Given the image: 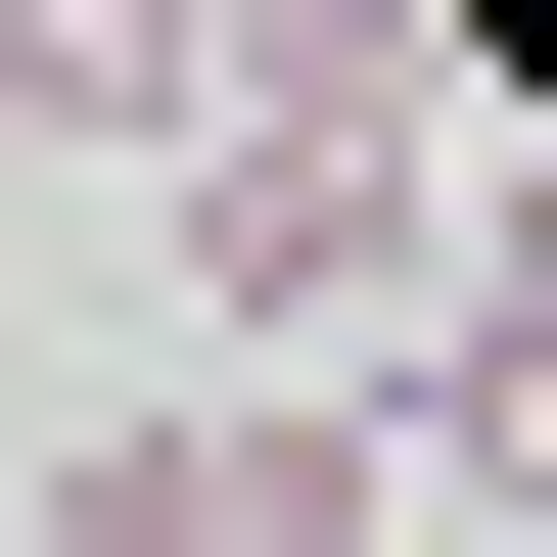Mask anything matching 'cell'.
<instances>
[{"mask_svg": "<svg viewBox=\"0 0 557 557\" xmlns=\"http://www.w3.org/2000/svg\"><path fill=\"white\" fill-rule=\"evenodd\" d=\"M418 278H465V139H418V47H372V0H233V94H186V325L372 372Z\"/></svg>", "mask_w": 557, "mask_h": 557, "instance_id": "cell-1", "label": "cell"}, {"mask_svg": "<svg viewBox=\"0 0 557 557\" xmlns=\"http://www.w3.org/2000/svg\"><path fill=\"white\" fill-rule=\"evenodd\" d=\"M186 557H418V465H372V372H325V418H186Z\"/></svg>", "mask_w": 557, "mask_h": 557, "instance_id": "cell-2", "label": "cell"}, {"mask_svg": "<svg viewBox=\"0 0 557 557\" xmlns=\"http://www.w3.org/2000/svg\"><path fill=\"white\" fill-rule=\"evenodd\" d=\"M233 94V0H0V139H186Z\"/></svg>", "mask_w": 557, "mask_h": 557, "instance_id": "cell-3", "label": "cell"}, {"mask_svg": "<svg viewBox=\"0 0 557 557\" xmlns=\"http://www.w3.org/2000/svg\"><path fill=\"white\" fill-rule=\"evenodd\" d=\"M0 557H186V418H94V465H0Z\"/></svg>", "mask_w": 557, "mask_h": 557, "instance_id": "cell-4", "label": "cell"}]
</instances>
